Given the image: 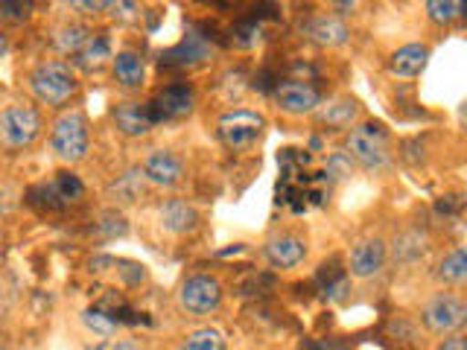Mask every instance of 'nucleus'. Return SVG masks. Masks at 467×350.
<instances>
[{"instance_id": "obj_30", "label": "nucleus", "mask_w": 467, "mask_h": 350, "mask_svg": "<svg viewBox=\"0 0 467 350\" xmlns=\"http://www.w3.org/2000/svg\"><path fill=\"white\" fill-rule=\"evenodd\" d=\"M126 219L117 213V211H109L106 216H102V222H99V231L106 233V237H123L126 233Z\"/></svg>"}, {"instance_id": "obj_15", "label": "nucleus", "mask_w": 467, "mask_h": 350, "mask_svg": "<svg viewBox=\"0 0 467 350\" xmlns=\"http://www.w3.org/2000/svg\"><path fill=\"white\" fill-rule=\"evenodd\" d=\"M158 219L164 231L175 233V237H184V233H193L199 228V213L193 204H187L184 199H167L161 204Z\"/></svg>"}, {"instance_id": "obj_21", "label": "nucleus", "mask_w": 467, "mask_h": 350, "mask_svg": "<svg viewBox=\"0 0 467 350\" xmlns=\"http://www.w3.org/2000/svg\"><path fill=\"white\" fill-rule=\"evenodd\" d=\"M438 281L441 283H467V245L452 248L438 262Z\"/></svg>"}, {"instance_id": "obj_29", "label": "nucleus", "mask_w": 467, "mask_h": 350, "mask_svg": "<svg viewBox=\"0 0 467 350\" xmlns=\"http://www.w3.org/2000/svg\"><path fill=\"white\" fill-rule=\"evenodd\" d=\"M350 172H354V158L348 152H336L327 160V175H333V179H348Z\"/></svg>"}, {"instance_id": "obj_16", "label": "nucleus", "mask_w": 467, "mask_h": 350, "mask_svg": "<svg viewBox=\"0 0 467 350\" xmlns=\"http://www.w3.org/2000/svg\"><path fill=\"white\" fill-rule=\"evenodd\" d=\"M316 120L327 129H354L359 120V102L350 97H336L330 102H321V108L316 111Z\"/></svg>"}, {"instance_id": "obj_9", "label": "nucleus", "mask_w": 467, "mask_h": 350, "mask_svg": "<svg viewBox=\"0 0 467 350\" xmlns=\"http://www.w3.org/2000/svg\"><path fill=\"white\" fill-rule=\"evenodd\" d=\"M152 117L155 123L161 120H182V117L193 114L196 108V91L190 85H167L164 91H161L152 102Z\"/></svg>"}, {"instance_id": "obj_33", "label": "nucleus", "mask_w": 467, "mask_h": 350, "mask_svg": "<svg viewBox=\"0 0 467 350\" xmlns=\"http://www.w3.org/2000/svg\"><path fill=\"white\" fill-rule=\"evenodd\" d=\"M462 123H464V129H467V102L462 106Z\"/></svg>"}, {"instance_id": "obj_23", "label": "nucleus", "mask_w": 467, "mask_h": 350, "mask_svg": "<svg viewBox=\"0 0 467 350\" xmlns=\"http://www.w3.org/2000/svg\"><path fill=\"white\" fill-rule=\"evenodd\" d=\"M106 58H114L109 38L106 36H91V41L85 44L82 53H77V65L85 67V70H91V67H99Z\"/></svg>"}, {"instance_id": "obj_5", "label": "nucleus", "mask_w": 467, "mask_h": 350, "mask_svg": "<svg viewBox=\"0 0 467 350\" xmlns=\"http://www.w3.org/2000/svg\"><path fill=\"white\" fill-rule=\"evenodd\" d=\"M263 129H266V117L263 114L248 108H234L219 117L216 135L228 149H248V146H254L260 140Z\"/></svg>"}, {"instance_id": "obj_26", "label": "nucleus", "mask_w": 467, "mask_h": 350, "mask_svg": "<svg viewBox=\"0 0 467 350\" xmlns=\"http://www.w3.org/2000/svg\"><path fill=\"white\" fill-rule=\"evenodd\" d=\"M82 321L94 335H99V339H109V335L117 333V321L111 315H106V313H99V310H85Z\"/></svg>"}, {"instance_id": "obj_13", "label": "nucleus", "mask_w": 467, "mask_h": 350, "mask_svg": "<svg viewBox=\"0 0 467 350\" xmlns=\"http://www.w3.org/2000/svg\"><path fill=\"white\" fill-rule=\"evenodd\" d=\"M111 117H114L117 131L126 135V138H146L152 131V126H155L150 102H146V106H143V102H135V99L117 102Z\"/></svg>"}, {"instance_id": "obj_27", "label": "nucleus", "mask_w": 467, "mask_h": 350, "mask_svg": "<svg viewBox=\"0 0 467 350\" xmlns=\"http://www.w3.org/2000/svg\"><path fill=\"white\" fill-rule=\"evenodd\" d=\"M53 190H56V196L62 201H73V199H79L85 193L82 181L73 172H58L56 181H53Z\"/></svg>"}, {"instance_id": "obj_22", "label": "nucleus", "mask_w": 467, "mask_h": 350, "mask_svg": "<svg viewBox=\"0 0 467 350\" xmlns=\"http://www.w3.org/2000/svg\"><path fill=\"white\" fill-rule=\"evenodd\" d=\"M179 350H228V345H225V335L216 327H199L184 335Z\"/></svg>"}, {"instance_id": "obj_14", "label": "nucleus", "mask_w": 467, "mask_h": 350, "mask_svg": "<svg viewBox=\"0 0 467 350\" xmlns=\"http://www.w3.org/2000/svg\"><path fill=\"white\" fill-rule=\"evenodd\" d=\"M304 36L313 44H318V47H342L350 38V29L342 18H336V15H313V18L304 24Z\"/></svg>"}, {"instance_id": "obj_6", "label": "nucleus", "mask_w": 467, "mask_h": 350, "mask_svg": "<svg viewBox=\"0 0 467 350\" xmlns=\"http://www.w3.org/2000/svg\"><path fill=\"white\" fill-rule=\"evenodd\" d=\"M420 321L435 335H456L467 327V301L441 292V295L427 301V306L420 310Z\"/></svg>"}, {"instance_id": "obj_12", "label": "nucleus", "mask_w": 467, "mask_h": 350, "mask_svg": "<svg viewBox=\"0 0 467 350\" xmlns=\"http://www.w3.org/2000/svg\"><path fill=\"white\" fill-rule=\"evenodd\" d=\"M263 257H266L275 269H296L306 257V242L298 233H289V231L272 233L266 245H263Z\"/></svg>"}, {"instance_id": "obj_10", "label": "nucleus", "mask_w": 467, "mask_h": 350, "mask_svg": "<svg viewBox=\"0 0 467 350\" xmlns=\"http://www.w3.org/2000/svg\"><path fill=\"white\" fill-rule=\"evenodd\" d=\"M386 257H389V248L379 237H365L359 240L354 248H350V257H348V269L359 281H368V277L379 274L386 266Z\"/></svg>"}, {"instance_id": "obj_32", "label": "nucleus", "mask_w": 467, "mask_h": 350, "mask_svg": "<svg viewBox=\"0 0 467 350\" xmlns=\"http://www.w3.org/2000/svg\"><path fill=\"white\" fill-rule=\"evenodd\" d=\"M109 350H140V347H138V342H131V339H117V342H111Z\"/></svg>"}, {"instance_id": "obj_7", "label": "nucleus", "mask_w": 467, "mask_h": 350, "mask_svg": "<svg viewBox=\"0 0 467 350\" xmlns=\"http://www.w3.org/2000/svg\"><path fill=\"white\" fill-rule=\"evenodd\" d=\"M175 298L187 315H211L223 304V283L213 274H193L179 286Z\"/></svg>"}, {"instance_id": "obj_19", "label": "nucleus", "mask_w": 467, "mask_h": 350, "mask_svg": "<svg viewBox=\"0 0 467 350\" xmlns=\"http://www.w3.org/2000/svg\"><path fill=\"white\" fill-rule=\"evenodd\" d=\"M208 56H211V44L204 41L199 33H187L170 53H164V65L193 67V65H202Z\"/></svg>"}, {"instance_id": "obj_25", "label": "nucleus", "mask_w": 467, "mask_h": 350, "mask_svg": "<svg viewBox=\"0 0 467 350\" xmlns=\"http://www.w3.org/2000/svg\"><path fill=\"white\" fill-rule=\"evenodd\" d=\"M427 15H430V21H435V24H450L452 18L464 15V4H456V0H430Z\"/></svg>"}, {"instance_id": "obj_20", "label": "nucleus", "mask_w": 467, "mask_h": 350, "mask_svg": "<svg viewBox=\"0 0 467 350\" xmlns=\"http://www.w3.org/2000/svg\"><path fill=\"white\" fill-rule=\"evenodd\" d=\"M91 41V33L82 26V24H77V21H67V24H62V26H56L53 29V47L58 50V53H82V47L85 44Z\"/></svg>"}, {"instance_id": "obj_4", "label": "nucleus", "mask_w": 467, "mask_h": 350, "mask_svg": "<svg viewBox=\"0 0 467 350\" xmlns=\"http://www.w3.org/2000/svg\"><path fill=\"white\" fill-rule=\"evenodd\" d=\"M345 149L365 170H383L391 158L386 131L383 126H374V123H359L350 129L345 138Z\"/></svg>"}, {"instance_id": "obj_28", "label": "nucleus", "mask_w": 467, "mask_h": 350, "mask_svg": "<svg viewBox=\"0 0 467 350\" xmlns=\"http://www.w3.org/2000/svg\"><path fill=\"white\" fill-rule=\"evenodd\" d=\"M33 15V4H24V0H4L0 4V18L6 24H21Z\"/></svg>"}, {"instance_id": "obj_8", "label": "nucleus", "mask_w": 467, "mask_h": 350, "mask_svg": "<svg viewBox=\"0 0 467 350\" xmlns=\"http://www.w3.org/2000/svg\"><path fill=\"white\" fill-rule=\"evenodd\" d=\"M275 102L277 108L284 114L292 117H304V114H316L321 108V97L310 82H301V79H284L277 82L275 88Z\"/></svg>"}, {"instance_id": "obj_3", "label": "nucleus", "mask_w": 467, "mask_h": 350, "mask_svg": "<svg viewBox=\"0 0 467 350\" xmlns=\"http://www.w3.org/2000/svg\"><path fill=\"white\" fill-rule=\"evenodd\" d=\"M41 129H44L41 114L29 102H9L0 111V140H4L9 152L33 146L41 135Z\"/></svg>"}, {"instance_id": "obj_31", "label": "nucleus", "mask_w": 467, "mask_h": 350, "mask_svg": "<svg viewBox=\"0 0 467 350\" xmlns=\"http://www.w3.org/2000/svg\"><path fill=\"white\" fill-rule=\"evenodd\" d=\"M438 350H467V335H462V333L450 335V339H444L441 345H438Z\"/></svg>"}, {"instance_id": "obj_1", "label": "nucleus", "mask_w": 467, "mask_h": 350, "mask_svg": "<svg viewBox=\"0 0 467 350\" xmlns=\"http://www.w3.org/2000/svg\"><path fill=\"white\" fill-rule=\"evenodd\" d=\"M29 91L33 97L41 102V106H53V108H62L65 102H70L79 91V77L73 65L67 62H41L33 67L29 73Z\"/></svg>"}, {"instance_id": "obj_17", "label": "nucleus", "mask_w": 467, "mask_h": 350, "mask_svg": "<svg viewBox=\"0 0 467 350\" xmlns=\"http://www.w3.org/2000/svg\"><path fill=\"white\" fill-rule=\"evenodd\" d=\"M430 62V47L427 44H403L400 50H394L389 58V73L400 79H412L427 67Z\"/></svg>"}, {"instance_id": "obj_24", "label": "nucleus", "mask_w": 467, "mask_h": 350, "mask_svg": "<svg viewBox=\"0 0 467 350\" xmlns=\"http://www.w3.org/2000/svg\"><path fill=\"white\" fill-rule=\"evenodd\" d=\"M427 252V237L420 231H406L403 237L394 240V260L398 262H412Z\"/></svg>"}, {"instance_id": "obj_2", "label": "nucleus", "mask_w": 467, "mask_h": 350, "mask_svg": "<svg viewBox=\"0 0 467 350\" xmlns=\"http://www.w3.org/2000/svg\"><path fill=\"white\" fill-rule=\"evenodd\" d=\"M50 146L58 160L65 164H77L88 155V146H91V135H88V120L79 108L62 111L50 126Z\"/></svg>"}, {"instance_id": "obj_18", "label": "nucleus", "mask_w": 467, "mask_h": 350, "mask_svg": "<svg viewBox=\"0 0 467 350\" xmlns=\"http://www.w3.org/2000/svg\"><path fill=\"white\" fill-rule=\"evenodd\" d=\"M111 73L120 88H126V91H138V88L146 85V65L140 53L135 50H120L114 58H111Z\"/></svg>"}, {"instance_id": "obj_11", "label": "nucleus", "mask_w": 467, "mask_h": 350, "mask_svg": "<svg viewBox=\"0 0 467 350\" xmlns=\"http://www.w3.org/2000/svg\"><path fill=\"white\" fill-rule=\"evenodd\" d=\"M140 170H143L146 181L155 184V187H164V190L182 184V179H184V160L175 155L172 149H155V152H150Z\"/></svg>"}]
</instances>
